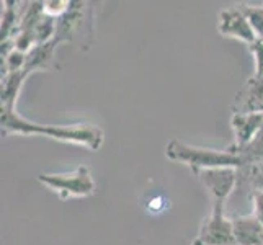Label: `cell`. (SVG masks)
Listing matches in <instances>:
<instances>
[{"label": "cell", "mask_w": 263, "mask_h": 245, "mask_svg": "<svg viewBox=\"0 0 263 245\" xmlns=\"http://www.w3.org/2000/svg\"><path fill=\"white\" fill-rule=\"evenodd\" d=\"M59 46V43L56 40L36 44L34 48H31L26 52V64H25V72L26 74H33L38 70H54L58 69L56 62V48Z\"/></svg>", "instance_id": "cell-10"}, {"label": "cell", "mask_w": 263, "mask_h": 245, "mask_svg": "<svg viewBox=\"0 0 263 245\" xmlns=\"http://www.w3.org/2000/svg\"><path fill=\"white\" fill-rule=\"evenodd\" d=\"M2 111V136L7 138L10 134H31L44 136L54 141L70 142L77 146H84L88 150H100L105 142V133L95 124H72V126H54L41 124L23 118L15 108H0Z\"/></svg>", "instance_id": "cell-1"}, {"label": "cell", "mask_w": 263, "mask_h": 245, "mask_svg": "<svg viewBox=\"0 0 263 245\" xmlns=\"http://www.w3.org/2000/svg\"><path fill=\"white\" fill-rule=\"evenodd\" d=\"M247 48L253 58V64H255L252 77H263V38H257Z\"/></svg>", "instance_id": "cell-14"}, {"label": "cell", "mask_w": 263, "mask_h": 245, "mask_svg": "<svg viewBox=\"0 0 263 245\" xmlns=\"http://www.w3.org/2000/svg\"><path fill=\"white\" fill-rule=\"evenodd\" d=\"M232 222L237 245H263V224L253 216H239Z\"/></svg>", "instance_id": "cell-11"}, {"label": "cell", "mask_w": 263, "mask_h": 245, "mask_svg": "<svg viewBox=\"0 0 263 245\" xmlns=\"http://www.w3.org/2000/svg\"><path fill=\"white\" fill-rule=\"evenodd\" d=\"M234 144L229 150H240L257 138L263 128V113H234L231 116Z\"/></svg>", "instance_id": "cell-8"}, {"label": "cell", "mask_w": 263, "mask_h": 245, "mask_svg": "<svg viewBox=\"0 0 263 245\" xmlns=\"http://www.w3.org/2000/svg\"><path fill=\"white\" fill-rule=\"evenodd\" d=\"M234 113H263V77H250L235 97Z\"/></svg>", "instance_id": "cell-9"}, {"label": "cell", "mask_w": 263, "mask_h": 245, "mask_svg": "<svg viewBox=\"0 0 263 245\" xmlns=\"http://www.w3.org/2000/svg\"><path fill=\"white\" fill-rule=\"evenodd\" d=\"M237 7L242 10V13L247 16L249 23L252 25V28L257 33L258 38H263V5L240 4Z\"/></svg>", "instance_id": "cell-13"}, {"label": "cell", "mask_w": 263, "mask_h": 245, "mask_svg": "<svg viewBox=\"0 0 263 245\" xmlns=\"http://www.w3.org/2000/svg\"><path fill=\"white\" fill-rule=\"evenodd\" d=\"M38 181L61 199L69 198H87L92 196L97 190V183L92 172L87 165H80L72 172L64 174H40Z\"/></svg>", "instance_id": "cell-4"}, {"label": "cell", "mask_w": 263, "mask_h": 245, "mask_svg": "<svg viewBox=\"0 0 263 245\" xmlns=\"http://www.w3.org/2000/svg\"><path fill=\"white\" fill-rule=\"evenodd\" d=\"M28 74L25 70L10 72L2 77V105L0 108H15L18 95Z\"/></svg>", "instance_id": "cell-12"}, {"label": "cell", "mask_w": 263, "mask_h": 245, "mask_svg": "<svg viewBox=\"0 0 263 245\" xmlns=\"http://www.w3.org/2000/svg\"><path fill=\"white\" fill-rule=\"evenodd\" d=\"M224 204H211V211L199 224L192 245H237L234 222L224 214Z\"/></svg>", "instance_id": "cell-5"}, {"label": "cell", "mask_w": 263, "mask_h": 245, "mask_svg": "<svg viewBox=\"0 0 263 245\" xmlns=\"http://www.w3.org/2000/svg\"><path fill=\"white\" fill-rule=\"evenodd\" d=\"M165 156L172 162L185 163L192 168L193 174L206 170V168H219V167H232L242 168L247 163L240 154L232 150H217L206 149L185 144L180 139H172L165 147Z\"/></svg>", "instance_id": "cell-2"}, {"label": "cell", "mask_w": 263, "mask_h": 245, "mask_svg": "<svg viewBox=\"0 0 263 245\" xmlns=\"http://www.w3.org/2000/svg\"><path fill=\"white\" fill-rule=\"evenodd\" d=\"M196 180L204 188L211 199V204H224L228 198L237 190L239 183V168L219 167V168H206L198 172Z\"/></svg>", "instance_id": "cell-6"}, {"label": "cell", "mask_w": 263, "mask_h": 245, "mask_svg": "<svg viewBox=\"0 0 263 245\" xmlns=\"http://www.w3.org/2000/svg\"><path fill=\"white\" fill-rule=\"evenodd\" d=\"M252 201H253V213L252 216L255 219L263 224V192H255L252 195Z\"/></svg>", "instance_id": "cell-16"}, {"label": "cell", "mask_w": 263, "mask_h": 245, "mask_svg": "<svg viewBox=\"0 0 263 245\" xmlns=\"http://www.w3.org/2000/svg\"><path fill=\"white\" fill-rule=\"evenodd\" d=\"M95 8L88 2H70L69 10L58 18L56 40L62 43H79L80 48H90L93 41Z\"/></svg>", "instance_id": "cell-3"}, {"label": "cell", "mask_w": 263, "mask_h": 245, "mask_svg": "<svg viewBox=\"0 0 263 245\" xmlns=\"http://www.w3.org/2000/svg\"><path fill=\"white\" fill-rule=\"evenodd\" d=\"M43 5H44V13L58 20V18H61L69 10L70 2H67V0H49V2H43Z\"/></svg>", "instance_id": "cell-15"}, {"label": "cell", "mask_w": 263, "mask_h": 245, "mask_svg": "<svg viewBox=\"0 0 263 245\" xmlns=\"http://www.w3.org/2000/svg\"><path fill=\"white\" fill-rule=\"evenodd\" d=\"M217 31L224 38L237 40L246 43L247 46L255 41L258 36L253 31L247 16L242 13L239 7H228L219 12L217 16Z\"/></svg>", "instance_id": "cell-7"}]
</instances>
